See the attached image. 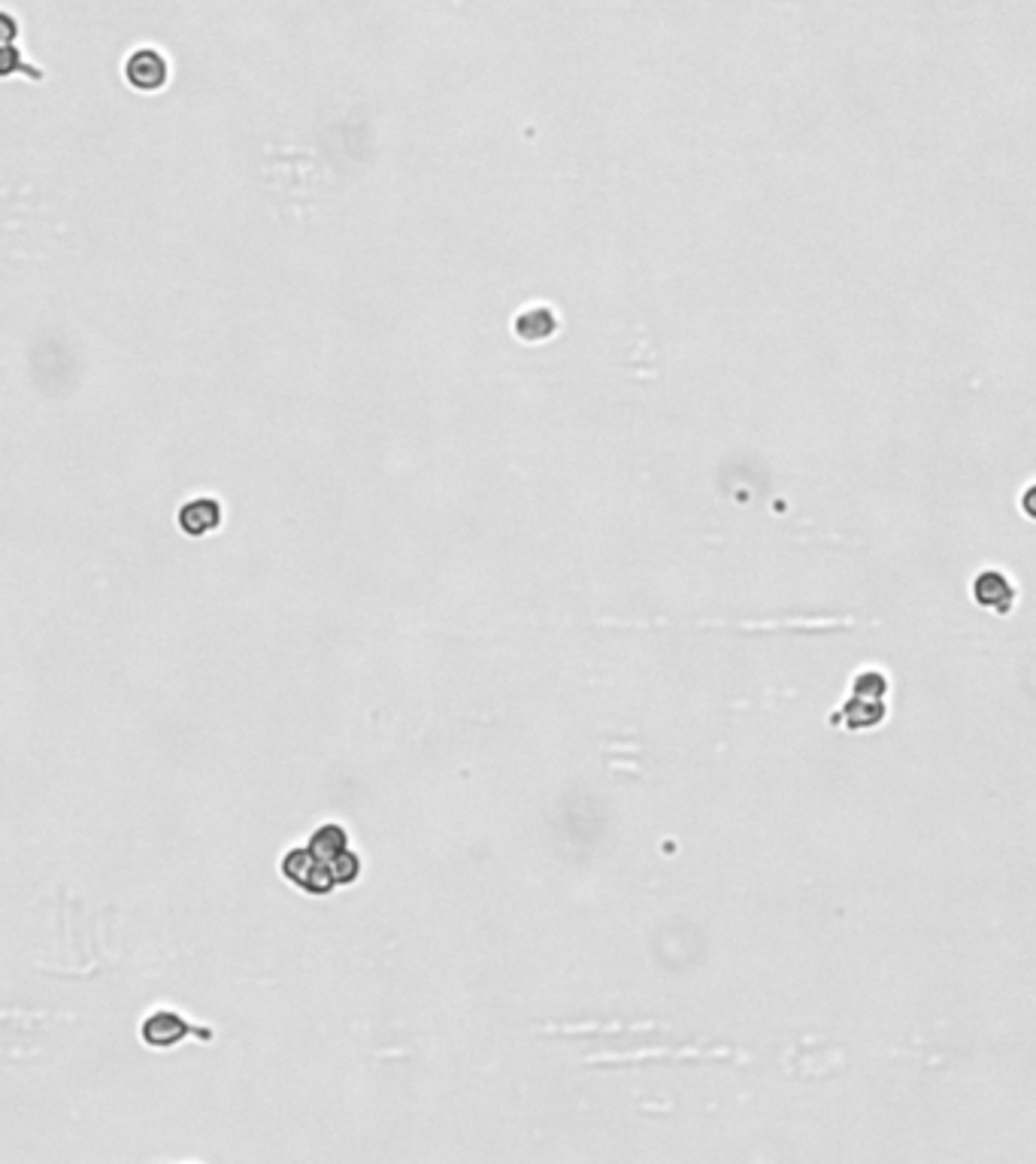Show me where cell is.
Returning a JSON list of instances; mask_svg holds the SVG:
<instances>
[{"label":"cell","instance_id":"cell-1","mask_svg":"<svg viewBox=\"0 0 1036 1164\" xmlns=\"http://www.w3.org/2000/svg\"><path fill=\"white\" fill-rule=\"evenodd\" d=\"M125 83L143 94H155L161 89H167L170 83V58L155 46H136L128 58H125Z\"/></svg>","mask_w":1036,"mask_h":1164},{"label":"cell","instance_id":"cell-2","mask_svg":"<svg viewBox=\"0 0 1036 1164\" xmlns=\"http://www.w3.org/2000/svg\"><path fill=\"white\" fill-rule=\"evenodd\" d=\"M191 1034V1025L174 1010H155L139 1025V1037L149 1049H170Z\"/></svg>","mask_w":1036,"mask_h":1164},{"label":"cell","instance_id":"cell-3","mask_svg":"<svg viewBox=\"0 0 1036 1164\" xmlns=\"http://www.w3.org/2000/svg\"><path fill=\"white\" fill-rule=\"evenodd\" d=\"M222 518H225V512H222V504L216 498H191V501L182 504L180 515H177L180 531L185 537H207V534L222 528Z\"/></svg>","mask_w":1036,"mask_h":1164},{"label":"cell","instance_id":"cell-4","mask_svg":"<svg viewBox=\"0 0 1036 1164\" xmlns=\"http://www.w3.org/2000/svg\"><path fill=\"white\" fill-rule=\"evenodd\" d=\"M973 598H976L982 606H988V609L1009 612L1012 604H1015V589H1012V583H1009L1003 573L985 570V573H979L976 583H973Z\"/></svg>","mask_w":1036,"mask_h":1164},{"label":"cell","instance_id":"cell-5","mask_svg":"<svg viewBox=\"0 0 1036 1164\" xmlns=\"http://www.w3.org/2000/svg\"><path fill=\"white\" fill-rule=\"evenodd\" d=\"M515 331L525 337V340H545L552 331H555V316H552V310H528L525 316H519V322H515Z\"/></svg>","mask_w":1036,"mask_h":1164},{"label":"cell","instance_id":"cell-6","mask_svg":"<svg viewBox=\"0 0 1036 1164\" xmlns=\"http://www.w3.org/2000/svg\"><path fill=\"white\" fill-rule=\"evenodd\" d=\"M19 34H22V28H19L15 15H9V12L0 9V49L19 43Z\"/></svg>","mask_w":1036,"mask_h":1164},{"label":"cell","instance_id":"cell-7","mask_svg":"<svg viewBox=\"0 0 1036 1164\" xmlns=\"http://www.w3.org/2000/svg\"><path fill=\"white\" fill-rule=\"evenodd\" d=\"M1022 507H1025V512H1028V515H1034V518H1036V485L1031 489V492H1028V495H1025V498H1022Z\"/></svg>","mask_w":1036,"mask_h":1164}]
</instances>
